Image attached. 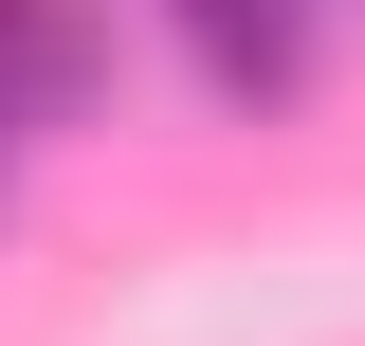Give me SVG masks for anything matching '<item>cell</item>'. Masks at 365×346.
<instances>
[{
  "label": "cell",
  "mask_w": 365,
  "mask_h": 346,
  "mask_svg": "<svg viewBox=\"0 0 365 346\" xmlns=\"http://www.w3.org/2000/svg\"><path fill=\"white\" fill-rule=\"evenodd\" d=\"M110 91V19L91 0H0V128H73Z\"/></svg>",
  "instance_id": "1"
},
{
  "label": "cell",
  "mask_w": 365,
  "mask_h": 346,
  "mask_svg": "<svg viewBox=\"0 0 365 346\" xmlns=\"http://www.w3.org/2000/svg\"><path fill=\"white\" fill-rule=\"evenodd\" d=\"M311 0H182V55H201V91H220V110H292V91H311Z\"/></svg>",
  "instance_id": "2"
},
{
  "label": "cell",
  "mask_w": 365,
  "mask_h": 346,
  "mask_svg": "<svg viewBox=\"0 0 365 346\" xmlns=\"http://www.w3.org/2000/svg\"><path fill=\"white\" fill-rule=\"evenodd\" d=\"M0 164H19V128H0Z\"/></svg>",
  "instance_id": "3"
}]
</instances>
